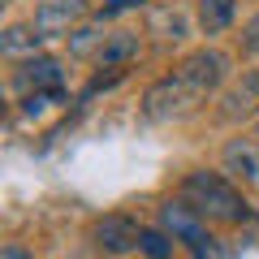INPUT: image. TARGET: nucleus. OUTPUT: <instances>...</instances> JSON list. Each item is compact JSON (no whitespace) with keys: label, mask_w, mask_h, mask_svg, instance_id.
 I'll list each match as a JSON object with an SVG mask.
<instances>
[{"label":"nucleus","mask_w":259,"mask_h":259,"mask_svg":"<svg viewBox=\"0 0 259 259\" xmlns=\"http://www.w3.org/2000/svg\"><path fill=\"white\" fill-rule=\"evenodd\" d=\"M229 78V56L216 52V48H199L190 52L182 65H173V74L156 78V82L143 91L139 100V112L143 121H177L186 112H194L207 95H216Z\"/></svg>","instance_id":"obj_1"},{"label":"nucleus","mask_w":259,"mask_h":259,"mask_svg":"<svg viewBox=\"0 0 259 259\" xmlns=\"http://www.w3.org/2000/svg\"><path fill=\"white\" fill-rule=\"evenodd\" d=\"M182 194L207 216V221H221V225H242V221H250V203L242 199V190H238L225 173L194 168V173H186Z\"/></svg>","instance_id":"obj_2"},{"label":"nucleus","mask_w":259,"mask_h":259,"mask_svg":"<svg viewBox=\"0 0 259 259\" xmlns=\"http://www.w3.org/2000/svg\"><path fill=\"white\" fill-rule=\"evenodd\" d=\"M160 225H164L168 233H173L182 246H190V255L194 259H207L216 250V242H212V233H207V216L199 212V207L190 203V199H168L164 207H160Z\"/></svg>","instance_id":"obj_3"},{"label":"nucleus","mask_w":259,"mask_h":259,"mask_svg":"<svg viewBox=\"0 0 259 259\" xmlns=\"http://www.w3.org/2000/svg\"><path fill=\"white\" fill-rule=\"evenodd\" d=\"M143 229H147V225H139L130 212H108V216H100V221L91 225V242L104 255H130V250H139Z\"/></svg>","instance_id":"obj_4"},{"label":"nucleus","mask_w":259,"mask_h":259,"mask_svg":"<svg viewBox=\"0 0 259 259\" xmlns=\"http://www.w3.org/2000/svg\"><path fill=\"white\" fill-rule=\"evenodd\" d=\"M255 112H259V69H242V74L221 91L216 117H221L225 125H242V121H250Z\"/></svg>","instance_id":"obj_5"},{"label":"nucleus","mask_w":259,"mask_h":259,"mask_svg":"<svg viewBox=\"0 0 259 259\" xmlns=\"http://www.w3.org/2000/svg\"><path fill=\"white\" fill-rule=\"evenodd\" d=\"M87 13H91V0H39L30 26H35L44 39H56V35H69Z\"/></svg>","instance_id":"obj_6"},{"label":"nucleus","mask_w":259,"mask_h":259,"mask_svg":"<svg viewBox=\"0 0 259 259\" xmlns=\"http://www.w3.org/2000/svg\"><path fill=\"white\" fill-rule=\"evenodd\" d=\"M61 78H65L61 61H56V56H39V52H35V56H26L22 65H13L9 82H13V91H18V95H35V91H56Z\"/></svg>","instance_id":"obj_7"},{"label":"nucleus","mask_w":259,"mask_h":259,"mask_svg":"<svg viewBox=\"0 0 259 259\" xmlns=\"http://www.w3.org/2000/svg\"><path fill=\"white\" fill-rule=\"evenodd\" d=\"M139 52H143V35H134V30H112L95 48V65L100 69H125L130 61H139Z\"/></svg>","instance_id":"obj_8"},{"label":"nucleus","mask_w":259,"mask_h":259,"mask_svg":"<svg viewBox=\"0 0 259 259\" xmlns=\"http://www.w3.org/2000/svg\"><path fill=\"white\" fill-rule=\"evenodd\" d=\"M225 173L246 186H259V147L250 139H233L225 147Z\"/></svg>","instance_id":"obj_9"},{"label":"nucleus","mask_w":259,"mask_h":259,"mask_svg":"<svg viewBox=\"0 0 259 259\" xmlns=\"http://www.w3.org/2000/svg\"><path fill=\"white\" fill-rule=\"evenodd\" d=\"M194 13L203 35H225L238 18V0H194Z\"/></svg>","instance_id":"obj_10"},{"label":"nucleus","mask_w":259,"mask_h":259,"mask_svg":"<svg viewBox=\"0 0 259 259\" xmlns=\"http://www.w3.org/2000/svg\"><path fill=\"white\" fill-rule=\"evenodd\" d=\"M139 255H147V259H173L177 255V238L164 229V225H160V229H143Z\"/></svg>","instance_id":"obj_11"},{"label":"nucleus","mask_w":259,"mask_h":259,"mask_svg":"<svg viewBox=\"0 0 259 259\" xmlns=\"http://www.w3.org/2000/svg\"><path fill=\"white\" fill-rule=\"evenodd\" d=\"M39 44H44V35H39L35 26H9V30H5V39H0L5 56H13V52H30V56H35Z\"/></svg>","instance_id":"obj_12"},{"label":"nucleus","mask_w":259,"mask_h":259,"mask_svg":"<svg viewBox=\"0 0 259 259\" xmlns=\"http://www.w3.org/2000/svg\"><path fill=\"white\" fill-rule=\"evenodd\" d=\"M52 104H65V87H56V91H35V95H22V112L26 117H39L44 108H52Z\"/></svg>","instance_id":"obj_13"},{"label":"nucleus","mask_w":259,"mask_h":259,"mask_svg":"<svg viewBox=\"0 0 259 259\" xmlns=\"http://www.w3.org/2000/svg\"><path fill=\"white\" fill-rule=\"evenodd\" d=\"M104 39H108V35H104V22H100V26H82V30H74V39H69V52L87 56L95 44H104Z\"/></svg>","instance_id":"obj_14"},{"label":"nucleus","mask_w":259,"mask_h":259,"mask_svg":"<svg viewBox=\"0 0 259 259\" xmlns=\"http://www.w3.org/2000/svg\"><path fill=\"white\" fill-rule=\"evenodd\" d=\"M238 44H242V52H246V56H259V13L246 22V26H242Z\"/></svg>","instance_id":"obj_15"},{"label":"nucleus","mask_w":259,"mask_h":259,"mask_svg":"<svg viewBox=\"0 0 259 259\" xmlns=\"http://www.w3.org/2000/svg\"><path fill=\"white\" fill-rule=\"evenodd\" d=\"M130 9H143V0H108V5L100 9V22L117 18V13H130Z\"/></svg>","instance_id":"obj_16"},{"label":"nucleus","mask_w":259,"mask_h":259,"mask_svg":"<svg viewBox=\"0 0 259 259\" xmlns=\"http://www.w3.org/2000/svg\"><path fill=\"white\" fill-rule=\"evenodd\" d=\"M0 259H35V255H30L22 242H5V246H0Z\"/></svg>","instance_id":"obj_17"}]
</instances>
